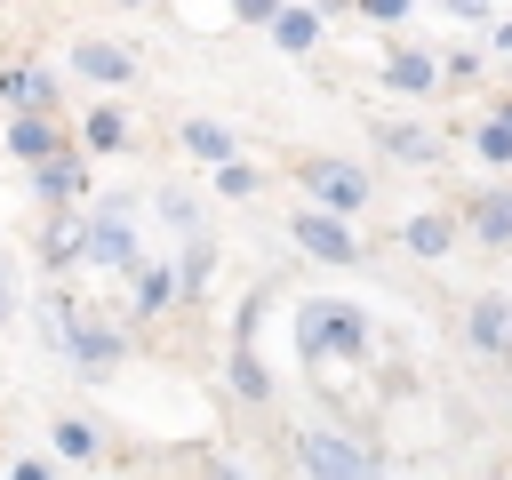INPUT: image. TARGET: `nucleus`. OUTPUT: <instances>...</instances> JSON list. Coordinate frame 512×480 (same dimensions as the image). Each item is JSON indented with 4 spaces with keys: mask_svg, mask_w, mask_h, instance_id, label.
<instances>
[{
    "mask_svg": "<svg viewBox=\"0 0 512 480\" xmlns=\"http://www.w3.org/2000/svg\"><path fill=\"white\" fill-rule=\"evenodd\" d=\"M496 48H504V56H512V24H504V32H496Z\"/></svg>",
    "mask_w": 512,
    "mask_h": 480,
    "instance_id": "c85d7f7f",
    "label": "nucleus"
},
{
    "mask_svg": "<svg viewBox=\"0 0 512 480\" xmlns=\"http://www.w3.org/2000/svg\"><path fill=\"white\" fill-rule=\"evenodd\" d=\"M8 144H16L32 168H40V160H56V128H48V112H16V120H8Z\"/></svg>",
    "mask_w": 512,
    "mask_h": 480,
    "instance_id": "0eeeda50",
    "label": "nucleus"
},
{
    "mask_svg": "<svg viewBox=\"0 0 512 480\" xmlns=\"http://www.w3.org/2000/svg\"><path fill=\"white\" fill-rule=\"evenodd\" d=\"M88 256H96V264H136L128 224H120V216H96V224H88Z\"/></svg>",
    "mask_w": 512,
    "mask_h": 480,
    "instance_id": "1a4fd4ad",
    "label": "nucleus"
},
{
    "mask_svg": "<svg viewBox=\"0 0 512 480\" xmlns=\"http://www.w3.org/2000/svg\"><path fill=\"white\" fill-rule=\"evenodd\" d=\"M72 64H80L88 80H128V48H112V40H80Z\"/></svg>",
    "mask_w": 512,
    "mask_h": 480,
    "instance_id": "9d476101",
    "label": "nucleus"
},
{
    "mask_svg": "<svg viewBox=\"0 0 512 480\" xmlns=\"http://www.w3.org/2000/svg\"><path fill=\"white\" fill-rule=\"evenodd\" d=\"M232 384H240L248 400H264V368H256V352H232Z\"/></svg>",
    "mask_w": 512,
    "mask_h": 480,
    "instance_id": "aec40b11",
    "label": "nucleus"
},
{
    "mask_svg": "<svg viewBox=\"0 0 512 480\" xmlns=\"http://www.w3.org/2000/svg\"><path fill=\"white\" fill-rule=\"evenodd\" d=\"M56 448H64V456H88V448H96V432H88L80 416H64V424H56Z\"/></svg>",
    "mask_w": 512,
    "mask_h": 480,
    "instance_id": "412c9836",
    "label": "nucleus"
},
{
    "mask_svg": "<svg viewBox=\"0 0 512 480\" xmlns=\"http://www.w3.org/2000/svg\"><path fill=\"white\" fill-rule=\"evenodd\" d=\"M32 184H40L48 200H72L88 176H80V160H64V152H56V160H40V168H32Z\"/></svg>",
    "mask_w": 512,
    "mask_h": 480,
    "instance_id": "4468645a",
    "label": "nucleus"
},
{
    "mask_svg": "<svg viewBox=\"0 0 512 480\" xmlns=\"http://www.w3.org/2000/svg\"><path fill=\"white\" fill-rule=\"evenodd\" d=\"M304 184H312V200H320L328 216H352V208L368 200V176H360L352 160H312V168H304Z\"/></svg>",
    "mask_w": 512,
    "mask_h": 480,
    "instance_id": "7ed1b4c3",
    "label": "nucleus"
},
{
    "mask_svg": "<svg viewBox=\"0 0 512 480\" xmlns=\"http://www.w3.org/2000/svg\"><path fill=\"white\" fill-rule=\"evenodd\" d=\"M272 40L296 56V48H312V40H320V16H312V8H280V16H272Z\"/></svg>",
    "mask_w": 512,
    "mask_h": 480,
    "instance_id": "ddd939ff",
    "label": "nucleus"
},
{
    "mask_svg": "<svg viewBox=\"0 0 512 480\" xmlns=\"http://www.w3.org/2000/svg\"><path fill=\"white\" fill-rule=\"evenodd\" d=\"M16 480H48V464H32V456H24V464H16Z\"/></svg>",
    "mask_w": 512,
    "mask_h": 480,
    "instance_id": "bb28decb",
    "label": "nucleus"
},
{
    "mask_svg": "<svg viewBox=\"0 0 512 480\" xmlns=\"http://www.w3.org/2000/svg\"><path fill=\"white\" fill-rule=\"evenodd\" d=\"M80 136H88V152H112L128 128H120V112H88V128H80Z\"/></svg>",
    "mask_w": 512,
    "mask_h": 480,
    "instance_id": "a211bd4d",
    "label": "nucleus"
},
{
    "mask_svg": "<svg viewBox=\"0 0 512 480\" xmlns=\"http://www.w3.org/2000/svg\"><path fill=\"white\" fill-rule=\"evenodd\" d=\"M296 456H304L312 480H376V456H368L360 440H344V432H304Z\"/></svg>",
    "mask_w": 512,
    "mask_h": 480,
    "instance_id": "f03ea898",
    "label": "nucleus"
},
{
    "mask_svg": "<svg viewBox=\"0 0 512 480\" xmlns=\"http://www.w3.org/2000/svg\"><path fill=\"white\" fill-rule=\"evenodd\" d=\"M184 144H192L200 160H216V168L232 160V144H224V128H216V120H184Z\"/></svg>",
    "mask_w": 512,
    "mask_h": 480,
    "instance_id": "2eb2a0df",
    "label": "nucleus"
},
{
    "mask_svg": "<svg viewBox=\"0 0 512 480\" xmlns=\"http://www.w3.org/2000/svg\"><path fill=\"white\" fill-rule=\"evenodd\" d=\"M288 240H304V248H312L320 264H352V256H360L352 224H344V216H328V208H304V216L288 224Z\"/></svg>",
    "mask_w": 512,
    "mask_h": 480,
    "instance_id": "20e7f679",
    "label": "nucleus"
},
{
    "mask_svg": "<svg viewBox=\"0 0 512 480\" xmlns=\"http://www.w3.org/2000/svg\"><path fill=\"white\" fill-rule=\"evenodd\" d=\"M472 144H480V160H512V128H504V120H480Z\"/></svg>",
    "mask_w": 512,
    "mask_h": 480,
    "instance_id": "6ab92c4d",
    "label": "nucleus"
},
{
    "mask_svg": "<svg viewBox=\"0 0 512 480\" xmlns=\"http://www.w3.org/2000/svg\"><path fill=\"white\" fill-rule=\"evenodd\" d=\"M360 336H368V320H360L352 304H336V296H312V304H296V352H304V360L360 352Z\"/></svg>",
    "mask_w": 512,
    "mask_h": 480,
    "instance_id": "f257e3e1",
    "label": "nucleus"
},
{
    "mask_svg": "<svg viewBox=\"0 0 512 480\" xmlns=\"http://www.w3.org/2000/svg\"><path fill=\"white\" fill-rule=\"evenodd\" d=\"M0 96H8L16 112H48V104H56V80H48L40 64H8V72H0Z\"/></svg>",
    "mask_w": 512,
    "mask_h": 480,
    "instance_id": "423d86ee",
    "label": "nucleus"
},
{
    "mask_svg": "<svg viewBox=\"0 0 512 480\" xmlns=\"http://www.w3.org/2000/svg\"><path fill=\"white\" fill-rule=\"evenodd\" d=\"M56 320H64V336H72V352H80V360H88V376H96V368H112V360H120V336H112V328H96V320H80V312H72V304H56Z\"/></svg>",
    "mask_w": 512,
    "mask_h": 480,
    "instance_id": "39448f33",
    "label": "nucleus"
},
{
    "mask_svg": "<svg viewBox=\"0 0 512 480\" xmlns=\"http://www.w3.org/2000/svg\"><path fill=\"white\" fill-rule=\"evenodd\" d=\"M168 296H176V272H168V264H144V272H136V304H144V312H160Z\"/></svg>",
    "mask_w": 512,
    "mask_h": 480,
    "instance_id": "dca6fc26",
    "label": "nucleus"
},
{
    "mask_svg": "<svg viewBox=\"0 0 512 480\" xmlns=\"http://www.w3.org/2000/svg\"><path fill=\"white\" fill-rule=\"evenodd\" d=\"M232 8H240V16H264V24L280 16V0H232Z\"/></svg>",
    "mask_w": 512,
    "mask_h": 480,
    "instance_id": "a878e982",
    "label": "nucleus"
},
{
    "mask_svg": "<svg viewBox=\"0 0 512 480\" xmlns=\"http://www.w3.org/2000/svg\"><path fill=\"white\" fill-rule=\"evenodd\" d=\"M472 232H480L488 248H512V192H480V200H472Z\"/></svg>",
    "mask_w": 512,
    "mask_h": 480,
    "instance_id": "6e6552de",
    "label": "nucleus"
},
{
    "mask_svg": "<svg viewBox=\"0 0 512 480\" xmlns=\"http://www.w3.org/2000/svg\"><path fill=\"white\" fill-rule=\"evenodd\" d=\"M448 8H456V16H488V0H448Z\"/></svg>",
    "mask_w": 512,
    "mask_h": 480,
    "instance_id": "cd10ccee",
    "label": "nucleus"
},
{
    "mask_svg": "<svg viewBox=\"0 0 512 480\" xmlns=\"http://www.w3.org/2000/svg\"><path fill=\"white\" fill-rule=\"evenodd\" d=\"M360 8H368V16H376V24H392V16H408V8H416V0H360Z\"/></svg>",
    "mask_w": 512,
    "mask_h": 480,
    "instance_id": "b1692460",
    "label": "nucleus"
},
{
    "mask_svg": "<svg viewBox=\"0 0 512 480\" xmlns=\"http://www.w3.org/2000/svg\"><path fill=\"white\" fill-rule=\"evenodd\" d=\"M8 312H16V264L0 256V320H8Z\"/></svg>",
    "mask_w": 512,
    "mask_h": 480,
    "instance_id": "393cba45",
    "label": "nucleus"
},
{
    "mask_svg": "<svg viewBox=\"0 0 512 480\" xmlns=\"http://www.w3.org/2000/svg\"><path fill=\"white\" fill-rule=\"evenodd\" d=\"M504 128H512V104H504Z\"/></svg>",
    "mask_w": 512,
    "mask_h": 480,
    "instance_id": "c756f323",
    "label": "nucleus"
},
{
    "mask_svg": "<svg viewBox=\"0 0 512 480\" xmlns=\"http://www.w3.org/2000/svg\"><path fill=\"white\" fill-rule=\"evenodd\" d=\"M392 152H408V160H432V136H416V128H392Z\"/></svg>",
    "mask_w": 512,
    "mask_h": 480,
    "instance_id": "5701e85b",
    "label": "nucleus"
},
{
    "mask_svg": "<svg viewBox=\"0 0 512 480\" xmlns=\"http://www.w3.org/2000/svg\"><path fill=\"white\" fill-rule=\"evenodd\" d=\"M216 184H224V192L240 200V192H256V168H240V160H224V168H216Z\"/></svg>",
    "mask_w": 512,
    "mask_h": 480,
    "instance_id": "4be33fe9",
    "label": "nucleus"
},
{
    "mask_svg": "<svg viewBox=\"0 0 512 480\" xmlns=\"http://www.w3.org/2000/svg\"><path fill=\"white\" fill-rule=\"evenodd\" d=\"M384 80H392V88H432V56H392Z\"/></svg>",
    "mask_w": 512,
    "mask_h": 480,
    "instance_id": "f3484780",
    "label": "nucleus"
},
{
    "mask_svg": "<svg viewBox=\"0 0 512 480\" xmlns=\"http://www.w3.org/2000/svg\"><path fill=\"white\" fill-rule=\"evenodd\" d=\"M472 336H480L488 352H504V344H512V304H504V296H480V304H472Z\"/></svg>",
    "mask_w": 512,
    "mask_h": 480,
    "instance_id": "9b49d317",
    "label": "nucleus"
},
{
    "mask_svg": "<svg viewBox=\"0 0 512 480\" xmlns=\"http://www.w3.org/2000/svg\"><path fill=\"white\" fill-rule=\"evenodd\" d=\"M400 240H408L416 256H448V248H456V224H448V216H408Z\"/></svg>",
    "mask_w": 512,
    "mask_h": 480,
    "instance_id": "f8f14e48",
    "label": "nucleus"
}]
</instances>
